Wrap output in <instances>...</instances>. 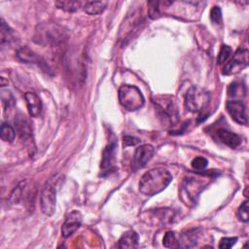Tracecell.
<instances>
[{
    "instance_id": "obj_1",
    "label": "cell",
    "mask_w": 249,
    "mask_h": 249,
    "mask_svg": "<svg viewBox=\"0 0 249 249\" xmlns=\"http://www.w3.org/2000/svg\"><path fill=\"white\" fill-rule=\"evenodd\" d=\"M172 181L169 171L156 167L147 171L139 181V191L145 196H155L162 192Z\"/></svg>"
},
{
    "instance_id": "obj_2",
    "label": "cell",
    "mask_w": 249,
    "mask_h": 249,
    "mask_svg": "<svg viewBox=\"0 0 249 249\" xmlns=\"http://www.w3.org/2000/svg\"><path fill=\"white\" fill-rule=\"evenodd\" d=\"M119 101L127 111H136L140 109L145 102L140 89L131 85H123L119 89Z\"/></svg>"
},
{
    "instance_id": "obj_3",
    "label": "cell",
    "mask_w": 249,
    "mask_h": 249,
    "mask_svg": "<svg viewBox=\"0 0 249 249\" xmlns=\"http://www.w3.org/2000/svg\"><path fill=\"white\" fill-rule=\"evenodd\" d=\"M210 95L202 88L194 86L190 88L185 95V107L189 112L200 113L209 104Z\"/></svg>"
},
{
    "instance_id": "obj_4",
    "label": "cell",
    "mask_w": 249,
    "mask_h": 249,
    "mask_svg": "<svg viewBox=\"0 0 249 249\" xmlns=\"http://www.w3.org/2000/svg\"><path fill=\"white\" fill-rule=\"evenodd\" d=\"M55 181L56 180L54 179L49 180V182L45 185L40 196L41 211L46 216H52L55 210Z\"/></svg>"
},
{
    "instance_id": "obj_5",
    "label": "cell",
    "mask_w": 249,
    "mask_h": 249,
    "mask_svg": "<svg viewBox=\"0 0 249 249\" xmlns=\"http://www.w3.org/2000/svg\"><path fill=\"white\" fill-rule=\"evenodd\" d=\"M248 65V51L246 49L237 50L233 57L223 70L224 75H232L238 73L240 70L245 68Z\"/></svg>"
},
{
    "instance_id": "obj_6",
    "label": "cell",
    "mask_w": 249,
    "mask_h": 249,
    "mask_svg": "<svg viewBox=\"0 0 249 249\" xmlns=\"http://www.w3.org/2000/svg\"><path fill=\"white\" fill-rule=\"evenodd\" d=\"M155 153V149L150 144H144L136 148L133 160H132V169L134 171L143 168L153 158Z\"/></svg>"
},
{
    "instance_id": "obj_7",
    "label": "cell",
    "mask_w": 249,
    "mask_h": 249,
    "mask_svg": "<svg viewBox=\"0 0 249 249\" xmlns=\"http://www.w3.org/2000/svg\"><path fill=\"white\" fill-rule=\"evenodd\" d=\"M115 155H116V143L113 141L110 144H108L103 151L101 164H100V175L105 176L114 170Z\"/></svg>"
},
{
    "instance_id": "obj_8",
    "label": "cell",
    "mask_w": 249,
    "mask_h": 249,
    "mask_svg": "<svg viewBox=\"0 0 249 249\" xmlns=\"http://www.w3.org/2000/svg\"><path fill=\"white\" fill-rule=\"evenodd\" d=\"M82 224V215L78 210H73L69 212L66 217L65 221L61 228V234L63 237H68L72 235Z\"/></svg>"
},
{
    "instance_id": "obj_9",
    "label": "cell",
    "mask_w": 249,
    "mask_h": 249,
    "mask_svg": "<svg viewBox=\"0 0 249 249\" xmlns=\"http://www.w3.org/2000/svg\"><path fill=\"white\" fill-rule=\"evenodd\" d=\"M227 110L231 119L240 124H247L246 107L240 100H231L227 102Z\"/></svg>"
},
{
    "instance_id": "obj_10",
    "label": "cell",
    "mask_w": 249,
    "mask_h": 249,
    "mask_svg": "<svg viewBox=\"0 0 249 249\" xmlns=\"http://www.w3.org/2000/svg\"><path fill=\"white\" fill-rule=\"evenodd\" d=\"M203 185L200 181L196 178H188L185 180L182 186V196H186L188 200L191 202H195L198 194L202 190Z\"/></svg>"
},
{
    "instance_id": "obj_11",
    "label": "cell",
    "mask_w": 249,
    "mask_h": 249,
    "mask_svg": "<svg viewBox=\"0 0 249 249\" xmlns=\"http://www.w3.org/2000/svg\"><path fill=\"white\" fill-rule=\"evenodd\" d=\"M28 113L31 117H38L42 111V102L39 96L32 91H28L24 94Z\"/></svg>"
},
{
    "instance_id": "obj_12",
    "label": "cell",
    "mask_w": 249,
    "mask_h": 249,
    "mask_svg": "<svg viewBox=\"0 0 249 249\" xmlns=\"http://www.w3.org/2000/svg\"><path fill=\"white\" fill-rule=\"evenodd\" d=\"M217 136H218V139L222 143H224L225 145H227L232 149L238 147L241 143V138L237 134H235L226 128L218 129Z\"/></svg>"
},
{
    "instance_id": "obj_13",
    "label": "cell",
    "mask_w": 249,
    "mask_h": 249,
    "mask_svg": "<svg viewBox=\"0 0 249 249\" xmlns=\"http://www.w3.org/2000/svg\"><path fill=\"white\" fill-rule=\"evenodd\" d=\"M17 56L21 61H23L25 63H33V64H38V65H42L44 63L43 60L41 59V57L27 47H21L18 51Z\"/></svg>"
},
{
    "instance_id": "obj_14",
    "label": "cell",
    "mask_w": 249,
    "mask_h": 249,
    "mask_svg": "<svg viewBox=\"0 0 249 249\" xmlns=\"http://www.w3.org/2000/svg\"><path fill=\"white\" fill-rule=\"evenodd\" d=\"M138 246V234L129 230L123 233L117 244L118 248H136Z\"/></svg>"
},
{
    "instance_id": "obj_15",
    "label": "cell",
    "mask_w": 249,
    "mask_h": 249,
    "mask_svg": "<svg viewBox=\"0 0 249 249\" xmlns=\"http://www.w3.org/2000/svg\"><path fill=\"white\" fill-rule=\"evenodd\" d=\"M149 218H156V225L166 224L173 219V212L170 209H156L149 213Z\"/></svg>"
},
{
    "instance_id": "obj_16",
    "label": "cell",
    "mask_w": 249,
    "mask_h": 249,
    "mask_svg": "<svg viewBox=\"0 0 249 249\" xmlns=\"http://www.w3.org/2000/svg\"><path fill=\"white\" fill-rule=\"evenodd\" d=\"M106 7L105 1H89L84 5V11L89 15H99L105 11Z\"/></svg>"
},
{
    "instance_id": "obj_17",
    "label": "cell",
    "mask_w": 249,
    "mask_h": 249,
    "mask_svg": "<svg viewBox=\"0 0 249 249\" xmlns=\"http://www.w3.org/2000/svg\"><path fill=\"white\" fill-rule=\"evenodd\" d=\"M0 135L3 141L5 142H13L15 139V129L14 127L6 123H3L1 125Z\"/></svg>"
},
{
    "instance_id": "obj_18",
    "label": "cell",
    "mask_w": 249,
    "mask_h": 249,
    "mask_svg": "<svg viewBox=\"0 0 249 249\" xmlns=\"http://www.w3.org/2000/svg\"><path fill=\"white\" fill-rule=\"evenodd\" d=\"M55 6L66 12H76L81 7L80 1H56Z\"/></svg>"
},
{
    "instance_id": "obj_19",
    "label": "cell",
    "mask_w": 249,
    "mask_h": 249,
    "mask_svg": "<svg viewBox=\"0 0 249 249\" xmlns=\"http://www.w3.org/2000/svg\"><path fill=\"white\" fill-rule=\"evenodd\" d=\"M162 244L166 248H178L180 247L179 240H177L173 231H167L162 239Z\"/></svg>"
},
{
    "instance_id": "obj_20",
    "label": "cell",
    "mask_w": 249,
    "mask_h": 249,
    "mask_svg": "<svg viewBox=\"0 0 249 249\" xmlns=\"http://www.w3.org/2000/svg\"><path fill=\"white\" fill-rule=\"evenodd\" d=\"M1 45L4 43L10 42L14 38V33L13 30L9 27L8 24L4 21V19H1Z\"/></svg>"
},
{
    "instance_id": "obj_21",
    "label": "cell",
    "mask_w": 249,
    "mask_h": 249,
    "mask_svg": "<svg viewBox=\"0 0 249 249\" xmlns=\"http://www.w3.org/2000/svg\"><path fill=\"white\" fill-rule=\"evenodd\" d=\"M231 53V47H229L227 45H223L220 49L219 53H218V57H217L218 64H223L229 58Z\"/></svg>"
},
{
    "instance_id": "obj_22",
    "label": "cell",
    "mask_w": 249,
    "mask_h": 249,
    "mask_svg": "<svg viewBox=\"0 0 249 249\" xmlns=\"http://www.w3.org/2000/svg\"><path fill=\"white\" fill-rule=\"evenodd\" d=\"M248 201L245 200L241 203L237 210V217L241 222H248L249 220V214H248Z\"/></svg>"
},
{
    "instance_id": "obj_23",
    "label": "cell",
    "mask_w": 249,
    "mask_h": 249,
    "mask_svg": "<svg viewBox=\"0 0 249 249\" xmlns=\"http://www.w3.org/2000/svg\"><path fill=\"white\" fill-rule=\"evenodd\" d=\"M207 160L203 157H196L192 160V167L196 170H203L207 166Z\"/></svg>"
},
{
    "instance_id": "obj_24",
    "label": "cell",
    "mask_w": 249,
    "mask_h": 249,
    "mask_svg": "<svg viewBox=\"0 0 249 249\" xmlns=\"http://www.w3.org/2000/svg\"><path fill=\"white\" fill-rule=\"evenodd\" d=\"M210 19L214 24H219L222 21V11L220 7L214 6L210 11Z\"/></svg>"
},
{
    "instance_id": "obj_25",
    "label": "cell",
    "mask_w": 249,
    "mask_h": 249,
    "mask_svg": "<svg viewBox=\"0 0 249 249\" xmlns=\"http://www.w3.org/2000/svg\"><path fill=\"white\" fill-rule=\"evenodd\" d=\"M229 93L230 95L232 96H236V95H240V93H245V88L243 85L237 84V83H233L230 86L229 89Z\"/></svg>"
},
{
    "instance_id": "obj_26",
    "label": "cell",
    "mask_w": 249,
    "mask_h": 249,
    "mask_svg": "<svg viewBox=\"0 0 249 249\" xmlns=\"http://www.w3.org/2000/svg\"><path fill=\"white\" fill-rule=\"evenodd\" d=\"M237 241L236 237H223L220 240V244L219 247L223 248V249H228V248H231L235 242Z\"/></svg>"
},
{
    "instance_id": "obj_27",
    "label": "cell",
    "mask_w": 249,
    "mask_h": 249,
    "mask_svg": "<svg viewBox=\"0 0 249 249\" xmlns=\"http://www.w3.org/2000/svg\"><path fill=\"white\" fill-rule=\"evenodd\" d=\"M140 142V140L136 137L133 136H129V135H125L123 138V143L124 147H128V146H134L136 144H138Z\"/></svg>"
}]
</instances>
